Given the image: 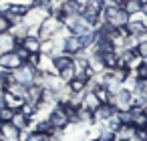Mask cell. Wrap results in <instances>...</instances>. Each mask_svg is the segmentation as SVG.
<instances>
[{
    "mask_svg": "<svg viewBox=\"0 0 147 141\" xmlns=\"http://www.w3.org/2000/svg\"><path fill=\"white\" fill-rule=\"evenodd\" d=\"M65 30V24H63V20L61 18H55V16H47L42 22H40V26H38V40L40 43H45V40H51L53 36H57V34H61Z\"/></svg>",
    "mask_w": 147,
    "mask_h": 141,
    "instance_id": "1",
    "label": "cell"
},
{
    "mask_svg": "<svg viewBox=\"0 0 147 141\" xmlns=\"http://www.w3.org/2000/svg\"><path fill=\"white\" fill-rule=\"evenodd\" d=\"M18 45H16V38L10 34V32H4V34H0V53H10L14 51Z\"/></svg>",
    "mask_w": 147,
    "mask_h": 141,
    "instance_id": "14",
    "label": "cell"
},
{
    "mask_svg": "<svg viewBox=\"0 0 147 141\" xmlns=\"http://www.w3.org/2000/svg\"><path fill=\"white\" fill-rule=\"evenodd\" d=\"M141 6H143L141 0H125V2H123V10H125L129 16H133V14L141 12Z\"/></svg>",
    "mask_w": 147,
    "mask_h": 141,
    "instance_id": "22",
    "label": "cell"
},
{
    "mask_svg": "<svg viewBox=\"0 0 147 141\" xmlns=\"http://www.w3.org/2000/svg\"><path fill=\"white\" fill-rule=\"evenodd\" d=\"M22 59L16 55V51L10 53H0V69L2 71H16L18 67H22Z\"/></svg>",
    "mask_w": 147,
    "mask_h": 141,
    "instance_id": "4",
    "label": "cell"
},
{
    "mask_svg": "<svg viewBox=\"0 0 147 141\" xmlns=\"http://www.w3.org/2000/svg\"><path fill=\"white\" fill-rule=\"evenodd\" d=\"M20 141H22V139H20Z\"/></svg>",
    "mask_w": 147,
    "mask_h": 141,
    "instance_id": "46",
    "label": "cell"
},
{
    "mask_svg": "<svg viewBox=\"0 0 147 141\" xmlns=\"http://www.w3.org/2000/svg\"><path fill=\"white\" fill-rule=\"evenodd\" d=\"M14 38H16V45L24 38V36H28V26L24 24V22H18V24H14V26H10V30H8Z\"/></svg>",
    "mask_w": 147,
    "mask_h": 141,
    "instance_id": "19",
    "label": "cell"
},
{
    "mask_svg": "<svg viewBox=\"0 0 147 141\" xmlns=\"http://www.w3.org/2000/svg\"><path fill=\"white\" fill-rule=\"evenodd\" d=\"M51 4H53V0H34V8H38V10L47 12V14L51 10Z\"/></svg>",
    "mask_w": 147,
    "mask_h": 141,
    "instance_id": "32",
    "label": "cell"
},
{
    "mask_svg": "<svg viewBox=\"0 0 147 141\" xmlns=\"http://www.w3.org/2000/svg\"><path fill=\"white\" fill-rule=\"evenodd\" d=\"M115 113H117V111H115V109H113L109 103H101V105H99V107H97V109L91 113V115H93V123H95V125L107 123V121H109V119H111Z\"/></svg>",
    "mask_w": 147,
    "mask_h": 141,
    "instance_id": "6",
    "label": "cell"
},
{
    "mask_svg": "<svg viewBox=\"0 0 147 141\" xmlns=\"http://www.w3.org/2000/svg\"><path fill=\"white\" fill-rule=\"evenodd\" d=\"M121 2H125V0H121Z\"/></svg>",
    "mask_w": 147,
    "mask_h": 141,
    "instance_id": "44",
    "label": "cell"
},
{
    "mask_svg": "<svg viewBox=\"0 0 147 141\" xmlns=\"http://www.w3.org/2000/svg\"><path fill=\"white\" fill-rule=\"evenodd\" d=\"M135 139L147 141V129H135Z\"/></svg>",
    "mask_w": 147,
    "mask_h": 141,
    "instance_id": "35",
    "label": "cell"
},
{
    "mask_svg": "<svg viewBox=\"0 0 147 141\" xmlns=\"http://www.w3.org/2000/svg\"><path fill=\"white\" fill-rule=\"evenodd\" d=\"M49 121L53 123L55 129H61V131H65V129L71 125V123H69V117H67V113H65V109H63L61 105L53 107V111L49 113Z\"/></svg>",
    "mask_w": 147,
    "mask_h": 141,
    "instance_id": "5",
    "label": "cell"
},
{
    "mask_svg": "<svg viewBox=\"0 0 147 141\" xmlns=\"http://www.w3.org/2000/svg\"><path fill=\"white\" fill-rule=\"evenodd\" d=\"M40 55H42V53L30 55V57H28V61H26V65H30V67H34V69H36V67H38V63H40Z\"/></svg>",
    "mask_w": 147,
    "mask_h": 141,
    "instance_id": "33",
    "label": "cell"
},
{
    "mask_svg": "<svg viewBox=\"0 0 147 141\" xmlns=\"http://www.w3.org/2000/svg\"><path fill=\"white\" fill-rule=\"evenodd\" d=\"M141 12H143V14H145V18H147V2L141 6Z\"/></svg>",
    "mask_w": 147,
    "mask_h": 141,
    "instance_id": "38",
    "label": "cell"
},
{
    "mask_svg": "<svg viewBox=\"0 0 147 141\" xmlns=\"http://www.w3.org/2000/svg\"><path fill=\"white\" fill-rule=\"evenodd\" d=\"M87 141H101L99 137H93V139H87Z\"/></svg>",
    "mask_w": 147,
    "mask_h": 141,
    "instance_id": "39",
    "label": "cell"
},
{
    "mask_svg": "<svg viewBox=\"0 0 147 141\" xmlns=\"http://www.w3.org/2000/svg\"><path fill=\"white\" fill-rule=\"evenodd\" d=\"M99 139H101V141L113 139V129H109L105 123H101V125H99Z\"/></svg>",
    "mask_w": 147,
    "mask_h": 141,
    "instance_id": "28",
    "label": "cell"
},
{
    "mask_svg": "<svg viewBox=\"0 0 147 141\" xmlns=\"http://www.w3.org/2000/svg\"><path fill=\"white\" fill-rule=\"evenodd\" d=\"M109 141H115V139H109Z\"/></svg>",
    "mask_w": 147,
    "mask_h": 141,
    "instance_id": "43",
    "label": "cell"
},
{
    "mask_svg": "<svg viewBox=\"0 0 147 141\" xmlns=\"http://www.w3.org/2000/svg\"><path fill=\"white\" fill-rule=\"evenodd\" d=\"M6 93H10L12 97H16V99H22V101H26V91H28V87L26 85H20V83H10L6 89H4Z\"/></svg>",
    "mask_w": 147,
    "mask_h": 141,
    "instance_id": "15",
    "label": "cell"
},
{
    "mask_svg": "<svg viewBox=\"0 0 147 141\" xmlns=\"http://www.w3.org/2000/svg\"><path fill=\"white\" fill-rule=\"evenodd\" d=\"M14 109H10V107H6V105H2L0 107V123H10L12 121V117H14Z\"/></svg>",
    "mask_w": 147,
    "mask_h": 141,
    "instance_id": "26",
    "label": "cell"
},
{
    "mask_svg": "<svg viewBox=\"0 0 147 141\" xmlns=\"http://www.w3.org/2000/svg\"><path fill=\"white\" fill-rule=\"evenodd\" d=\"M131 91L127 89V87H121L117 93H111V97H109V105L119 113V111H129L131 109Z\"/></svg>",
    "mask_w": 147,
    "mask_h": 141,
    "instance_id": "2",
    "label": "cell"
},
{
    "mask_svg": "<svg viewBox=\"0 0 147 141\" xmlns=\"http://www.w3.org/2000/svg\"><path fill=\"white\" fill-rule=\"evenodd\" d=\"M141 2H143V4H145V2H147V0H141Z\"/></svg>",
    "mask_w": 147,
    "mask_h": 141,
    "instance_id": "42",
    "label": "cell"
},
{
    "mask_svg": "<svg viewBox=\"0 0 147 141\" xmlns=\"http://www.w3.org/2000/svg\"><path fill=\"white\" fill-rule=\"evenodd\" d=\"M24 51H28L30 55H36V53H40V40H38V36H32V34H28V36H24L20 43H18Z\"/></svg>",
    "mask_w": 147,
    "mask_h": 141,
    "instance_id": "10",
    "label": "cell"
},
{
    "mask_svg": "<svg viewBox=\"0 0 147 141\" xmlns=\"http://www.w3.org/2000/svg\"><path fill=\"white\" fill-rule=\"evenodd\" d=\"M42 95H45V89L38 87V85H28V91H26V101L34 103V105H40L42 103Z\"/></svg>",
    "mask_w": 147,
    "mask_h": 141,
    "instance_id": "12",
    "label": "cell"
},
{
    "mask_svg": "<svg viewBox=\"0 0 147 141\" xmlns=\"http://www.w3.org/2000/svg\"><path fill=\"white\" fill-rule=\"evenodd\" d=\"M99 105H101V101L97 99V95H95L93 91H85V95H83V103H81V107L93 113V111H95V109H97Z\"/></svg>",
    "mask_w": 147,
    "mask_h": 141,
    "instance_id": "13",
    "label": "cell"
},
{
    "mask_svg": "<svg viewBox=\"0 0 147 141\" xmlns=\"http://www.w3.org/2000/svg\"><path fill=\"white\" fill-rule=\"evenodd\" d=\"M131 141H139V139H135V137H133V139H131Z\"/></svg>",
    "mask_w": 147,
    "mask_h": 141,
    "instance_id": "41",
    "label": "cell"
},
{
    "mask_svg": "<svg viewBox=\"0 0 147 141\" xmlns=\"http://www.w3.org/2000/svg\"><path fill=\"white\" fill-rule=\"evenodd\" d=\"M135 53H137V57H139L141 61H147V40H141V43H137V47H135Z\"/></svg>",
    "mask_w": 147,
    "mask_h": 141,
    "instance_id": "30",
    "label": "cell"
},
{
    "mask_svg": "<svg viewBox=\"0 0 147 141\" xmlns=\"http://www.w3.org/2000/svg\"><path fill=\"white\" fill-rule=\"evenodd\" d=\"M105 8V0H89L85 4V8H81V12H91V14H101Z\"/></svg>",
    "mask_w": 147,
    "mask_h": 141,
    "instance_id": "18",
    "label": "cell"
},
{
    "mask_svg": "<svg viewBox=\"0 0 147 141\" xmlns=\"http://www.w3.org/2000/svg\"><path fill=\"white\" fill-rule=\"evenodd\" d=\"M49 14L47 12H42V10H38V8H34V6H30V10L24 14V18H22V22L28 26V28H34V26H40V22L47 18Z\"/></svg>",
    "mask_w": 147,
    "mask_h": 141,
    "instance_id": "8",
    "label": "cell"
},
{
    "mask_svg": "<svg viewBox=\"0 0 147 141\" xmlns=\"http://www.w3.org/2000/svg\"><path fill=\"white\" fill-rule=\"evenodd\" d=\"M0 139L2 141H20L22 131L14 127L12 123H0Z\"/></svg>",
    "mask_w": 147,
    "mask_h": 141,
    "instance_id": "7",
    "label": "cell"
},
{
    "mask_svg": "<svg viewBox=\"0 0 147 141\" xmlns=\"http://www.w3.org/2000/svg\"><path fill=\"white\" fill-rule=\"evenodd\" d=\"M12 2H16V4H22V6H34V0H12Z\"/></svg>",
    "mask_w": 147,
    "mask_h": 141,
    "instance_id": "36",
    "label": "cell"
},
{
    "mask_svg": "<svg viewBox=\"0 0 147 141\" xmlns=\"http://www.w3.org/2000/svg\"><path fill=\"white\" fill-rule=\"evenodd\" d=\"M79 38H81V47L83 49H93L95 47V30H89V32L81 34Z\"/></svg>",
    "mask_w": 147,
    "mask_h": 141,
    "instance_id": "25",
    "label": "cell"
},
{
    "mask_svg": "<svg viewBox=\"0 0 147 141\" xmlns=\"http://www.w3.org/2000/svg\"><path fill=\"white\" fill-rule=\"evenodd\" d=\"M75 2H77V4H79V6H81V8H85V4H87V2H89V0H75Z\"/></svg>",
    "mask_w": 147,
    "mask_h": 141,
    "instance_id": "37",
    "label": "cell"
},
{
    "mask_svg": "<svg viewBox=\"0 0 147 141\" xmlns=\"http://www.w3.org/2000/svg\"><path fill=\"white\" fill-rule=\"evenodd\" d=\"M131 113H133L131 125H133L135 129H147V115H145L143 111H135V109H131Z\"/></svg>",
    "mask_w": 147,
    "mask_h": 141,
    "instance_id": "20",
    "label": "cell"
},
{
    "mask_svg": "<svg viewBox=\"0 0 147 141\" xmlns=\"http://www.w3.org/2000/svg\"><path fill=\"white\" fill-rule=\"evenodd\" d=\"M59 75V79L63 81V83H69V81H73L75 79V75H77V67H75V61L69 65V67H65L63 71H59L57 73Z\"/></svg>",
    "mask_w": 147,
    "mask_h": 141,
    "instance_id": "21",
    "label": "cell"
},
{
    "mask_svg": "<svg viewBox=\"0 0 147 141\" xmlns=\"http://www.w3.org/2000/svg\"><path fill=\"white\" fill-rule=\"evenodd\" d=\"M10 30V24L6 22V18L0 14V34H4V32H8Z\"/></svg>",
    "mask_w": 147,
    "mask_h": 141,
    "instance_id": "34",
    "label": "cell"
},
{
    "mask_svg": "<svg viewBox=\"0 0 147 141\" xmlns=\"http://www.w3.org/2000/svg\"><path fill=\"white\" fill-rule=\"evenodd\" d=\"M0 2H2V0H0Z\"/></svg>",
    "mask_w": 147,
    "mask_h": 141,
    "instance_id": "45",
    "label": "cell"
},
{
    "mask_svg": "<svg viewBox=\"0 0 147 141\" xmlns=\"http://www.w3.org/2000/svg\"><path fill=\"white\" fill-rule=\"evenodd\" d=\"M22 135H24L22 141H47V137H49V135L38 133V131H32V129H30V131H24Z\"/></svg>",
    "mask_w": 147,
    "mask_h": 141,
    "instance_id": "27",
    "label": "cell"
},
{
    "mask_svg": "<svg viewBox=\"0 0 147 141\" xmlns=\"http://www.w3.org/2000/svg\"><path fill=\"white\" fill-rule=\"evenodd\" d=\"M133 95H139L141 99H145V101H147V79H135Z\"/></svg>",
    "mask_w": 147,
    "mask_h": 141,
    "instance_id": "23",
    "label": "cell"
},
{
    "mask_svg": "<svg viewBox=\"0 0 147 141\" xmlns=\"http://www.w3.org/2000/svg\"><path fill=\"white\" fill-rule=\"evenodd\" d=\"M133 137H135V127L133 125H119L113 133L115 141H131Z\"/></svg>",
    "mask_w": 147,
    "mask_h": 141,
    "instance_id": "9",
    "label": "cell"
},
{
    "mask_svg": "<svg viewBox=\"0 0 147 141\" xmlns=\"http://www.w3.org/2000/svg\"><path fill=\"white\" fill-rule=\"evenodd\" d=\"M93 93L97 95V99H99L101 103H107V101H109V97H111V93H109V91H107V89H105L103 85H99V87H97V89H95Z\"/></svg>",
    "mask_w": 147,
    "mask_h": 141,
    "instance_id": "29",
    "label": "cell"
},
{
    "mask_svg": "<svg viewBox=\"0 0 147 141\" xmlns=\"http://www.w3.org/2000/svg\"><path fill=\"white\" fill-rule=\"evenodd\" d=\"M117 117H119L121 125H131V121H133V113H131V109H129V111H119Z\"/></svg>",
    "mask_w": 147,
    "mask_h": 141,
    "instance_id": "31",
    "label": "cell"
},
{
    "mask_svg": "<svg viewBox=\"0 0 147 141\" xmlns=\"http://www.w3.org/2000/svg\"><path fill=\"white\" fill-rule=\"evenodd\" d=\"M10 123H12L14 127H18L22 133L30 129V119H28L26 115H22L20 111H16V113H14V117H12V121H10Z\"/></svg>",
    "mask_w": 147,
    "mask_h": 141,
    "instance_id": "17",
    "label": "cell"
},
{
    "mask_svg": "<svg viewBox=\"0 0 147 141\" xmlns=\"http://www.w3.org/2000/svg\"><path fill=\"white\" fill-rule=\"evenodd\" d=\"M12 77H14V81L16 83H20V85H32L34 83V77H36V69L34 67H30V65H22V67H18L16 71H12Z\"/></svg>",
    "mask_w": 147,
    "mask_h": 141,
    "instance_id": "3",
    "label": "cell"
},
{
    "mask_svg": "<svg viewBox=\"0 0 147 141\" xmlns=\"http://www.w3.org/2000/svg\"><path fill=\"white\" fill-rule=\"evenodd\" d=\"M51 59H53V69H55V73L63 71L65 67H69V65L73 63V57H71V55H67V53L57 55V57H51Z\"/></svg>",
    "mask_w": 147,
    "mask_h": 141,
    "instance_id": "16",
    "label": "cell"
},
{
    "mask_svg": "<svg viewBox=\"0 0 147 141\" xmlns=\"http://www.w3.org/2000/svg\"><path fill=\"white\" fill-rule=\"evenodd\" d=\"M81 49H83V47H81V38H79V34H71V32H69V34L65 36V53L73 57V55L79 53Z\"/></svg>",
    "mask_w": 147,
    "mask_h": 141,
    "instance_id": "11",
    "label": "cell"
},
{
    "mask_svg": "<svg viewBox=\"0 0 147 141\" xmlns=\"http://www.w3.org/2000/svg\"><path fill=\"white\" fill-rule=\"evenodd\" d=\"M67 87L71 89V93H85V91H87V83L81 81V79H77V77H75L73 81H69Z\"/></svg>",
    "mask_w": 147,
    "mask_h": 141,
    "instance_id": "24",
    "label": "cell"
},
{
    "mask_svg": "<svg viewBox=\"0 0 147 141\" xmlns=\"http://www.w3.org/2000/svg\"><path fill=\"white\" fill-rule=\"evenodd\" d=\"M57 2H61V4H63V2H67V0H57Z\"/></svg>",
    "mask_w": 147,
    "mask_h": 141,
    "instance_id": "40",
    "label": "cell"
}]
</instances>
